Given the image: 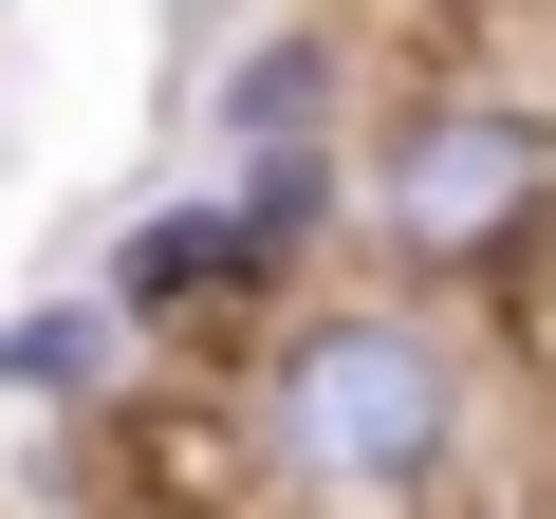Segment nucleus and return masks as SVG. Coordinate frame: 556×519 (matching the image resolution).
Wrapping results in <instances>:
<instances>
[{
  "label": "nucleus",
  "mask_w": 556,
  "mask_h": 519,
  "mask_svg": "<svg viewBox=\"0 0 556 519\" xmlns=\"http://www.w3.org/2000/svg\"><path fill=\"white\" fill-rule=\"evenodd\" d=\"M223 390H241V427H260L298 519H445V501H482V353H464L445 298L316 279Z\"/></svg>",
  "instance_id": "1"
},
{
  "label": "nucleus",
  "mask_w": 556,
  "mask_h": 519,
  "mask_svg": "<svg viewBox=\"0 0 556 519\" xmlns=\"http://www.w3.org/2000/svg\"><path fill=\"white\" fill-rule=\"evenodd\" d=\"M353 241L408 260V298H519L556 260V112L408 56L353 130Z\"/></svg>",
  "instance_id": "2"
},
{
  "label": "nucleus",
  "mask_w": 556,
  "mask_h": 519,
  "mask_svg": "<svg viewBox=\"0 0 556 519\" xmlns=\"http://www.w3.org/2000/svg\"><path fill=\"white\" fill-rule=\"evenodd\" d=\"M93 298H112V334H130V353L167 334V353H223V371L298 316V279L241 241V204H149V223L93 260Z\"/></svg>",
  "instance_id": "3"
},
{
  "label": "nucleus",
  "mask_w": 556,
  "mask_h": 519,
  "mask_svg": "<svg viewBox=\"0 0 556 519\" xmlns=\"http://www.w3.org/2000/svg\"><path fill=\"white\" fill-rule=\"evenodd\" d=\"M241 167H278V149H353L371 130V38L334 20V0H278V20H241L223 56H204V93H186Z\"/></svg>",
  "instance_id": "4"
},
{
  "label": "nucleus",
  "mask_w": 556,
  "mask_h": 519,
  "mask_svg": "<svg viewBox=\"0 0 556 519\" xmlns=\"http://www.w3.org/2000/svg\"><path fill=\"white\" fill-rule=\"evenodd\" d=\"M130 390V334H112V298H20L0 316V408H56V427H93Z\"/></svg>",
  "instance_id": "5"
},
{
  "label": "nucleus",
  "mask_w": 556,
  "mask_h": 519,
  "mask_svg": "<svg viewBox=\"0 0 556 519\" xmlns=\"http://www.w3.org/2000/svg\"><path fill=\"white\" fill-rule=\"evenodd\" d=\"M501 334H519V371L556 390V260H538V279H519V298H501Z\"/></svg>",
  "instance_id": "6"
},
{
  "label": "nucleus",
  "mask_w": 556,
  "mask_h": 519,
  "mask_svg": "<svg viewBox=\"0 0 556 519\" xmlns=\"http://www.w3.org/2000/svg\"><path fill=\"white\" fill-rule=\"evenodd\" d=\"M445 519H556V501H538V482H482V501H445Z\"/></svg>",
  "instance_id": "7"
}]
</instances>
